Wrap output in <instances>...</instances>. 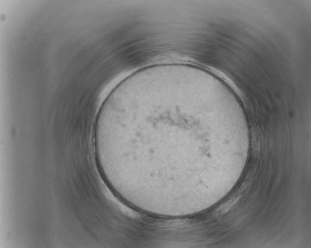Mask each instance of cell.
<instances>
[{
	"label": "cell",
	"instance_id": "1",
	"mask_svg": "<svg viewBox=\"0 0 311 248\" xmlns=\"http://www.w3.org/2000/svg\"><path fill=\"white\" fill-rule=\"evenodd\" d=\"M97 118L129 170L165 189L197 176L211 156L210 141L227 137L235 122L203 73L184 64L134 72L110 93Z\"/></svg>",
	"mask_w": 311,
	"mask_h": 248
}]
</instances>
